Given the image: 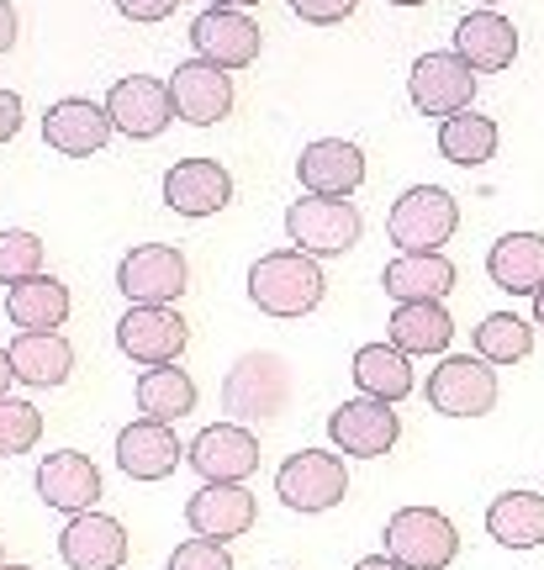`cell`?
<instances>
[{"mask_svg": "<svg viewBox=\"0 0 544 570\" xmlns=\"http://www.w3.org/2000/svg\"><path fill=\"white\" fill-rule=\"evenodd\" d=\"M323 265L302 248H275V254H260L249 265V296L270 317H302V312L323 302Z\"/></svg>", "mask_w": 544, "mask_h": 570, "instance_id": "cell-1", "label": "cell"}, {"mask_svg": "<svg viewBox=\"0 0 544 570\" xmlns=\"http://www.w3.org/2000/svg\"><path fill=\"white\" fill-rule=\"evenodd\" d=\"M455 227H460V202L444 185H407L386 217V233L402 254H434L455 238Z\"/></svg>", "mask_w": 544, "mask_h": 570, "instance_id": "cell-2", "label": "cell"}, {"mask_svg": "<svg viewBox=\"0 0 544 570\" xmlns=\"http://www.w3.org/2000/svg\"><path fill=\"white\" fill-rule=\"evenodd\" d=\"M360 206L349 202V196H312L307 190L302 202L285 206V238L312 254V259H333V254H349V248L360 244Z\"/></svg>", "mask_w": 544, "mask_h": 570, "instance_id": "cell-3", "label": "cell"}, {"mask_svg": "<svg viewBox=\"0 0 544 570\" xmlns=\"http://www.w3.org/2000/svg\"><path fill=\"white\" fill-rule=\"evenodd\" d=\"M386 554L407 570H444L460 554V533L439 508H397L386 518Z\"/></svg>", "mask_w": 544, "mask_h": 570, "instance_id": "cell-4", "label": "cell"}, {"mask_svg": "<svg viewBox=\"0 0 544 570\" xmlns=\"http://www.w3.org/2000/svg\"><path fill=\"white\" fill-rule=\"evenodd\" d=\"M291 402V365L275 348H249L233 360L227 381H222V407L239 417H275Z\"/></svg>", "mask_w": 544, "mask_h": 570, "instance_id": "cell-5", "label": "cell"}, {"mask_svg": "<svg viewBox=\"0 0 544 570\" xmlns=\"http://www.w3.org/2000/svg\"><path fill=\"white\" fill-rule=\"evenodd\" d=\"M191 265L175 244H133L117 265V291L127 306H169L185 296Z\"/></svg>", "mask_w": 544, "mask_h": 570, "instance_id": "cell-6", "label": "cell"}, {"mask_svg": "<svg viewBox=\"0 0 544 570\" xmlns=\"http://www.w3.org/2000/svg\"><path fill=\"white\" fill-rule=\"evenodd\" d=\"M428 407L444 417H486L497 407V370L482 354H444L428 370Z\"/></svg>", "mask_w": 544, "mask_h": 570, "instance_id": "cell-7", "label": "cell"}, {"mask_svg": "<svg viewBox=\"0 0 544 570\" xmlns=\"http://www.w3.org/2000/svg\"><path fill=\"white\" fill-rule=\"evenodd\" d=\"M275 497L297 512H328L349 497V470L333 449H297L275 470Z\"/></svg>", "mask_w": 544, "mask_h": 570, "instance_id": "cell-8", "label": "cell"}, {"mask_svg": "<svg viewBox=\"0 0 544 570\" xmlns=\"http://www.w3.org/2000/svg\"><path fill=\"white\" fill-rule=\"evenodd\" d=\"M407 96L424 117H455L476 101V69L449 48V53H418L407 75Z\"/></svg>", "mask_w": 544, "mask_h": 570, "instance_id": "cell-9", "label": "cell"}, {"mask_svg": "<svg viewBox=\"0 0 544 570\" xmlns=\"http://www.w3.org/2000/svg\"><path fill=\"white\" fill-rule=\"evenodd\" d=\"M185 338H191V323L175 306H127L117 317V344L138 365H175Z\"/></svg>", "mask_w": 544, "mask_h": 570, "instance_id": "cell-10", "label": "cell"}, {"mask_svg": "<svg viewBox=\"0 0 544 570\" xmlns=\"http://www.w3.org/2000/svg\"><path fill=\"white\" fill-rule=\"evenodd\" d=\"M397 433H402V417L391 412V402H376V396H354V402H339L328 412V439L339 444V454L381 460V454H391Z\"/></svg>", "mask_w": 544, "mask_h": 570, "instance_id": "cell-11", "label": "cell"}, {"mask_svg": "<svg viewBox=\"0 0 544 570\" xmlns=\"http://www.w3.org/2000/svg\"><path fill=\"white\" fill-rule=\"evenodd\" d=\"M111 132H117V122H111L106 101H90V96H64V101H54L42 111V142L69 154V159L101 154Z\"/></svg>", "mask_w": 544, "mask_h": 570, "instance_id": "cell-12", "label": "cell"}, {"mask_svg": "<svg viewBox=\"0 0 544 570\" xmlns=\"http://www.w3.org/2000/svg\"><path fill=\"white\" fill-rule=\"evenodd\" d=\"M106 111L117 132L127 138H159L169 117H175V96H169V80H154V75H127L106 90Z\"/></svg>", "mask_w": 544, "mask_h": 570, "instance_id": "cell-13", "label": "cell"}, {"mask_svg": "<svg viewBox=\"0 0 544 570\" xmlns=\"http://www.w3.org/2000/svg\"><path fill=\"white\" fill-rule=\"evenodd\" d=\"M169 96H175V117L212 127L233 111V75L212 59H185L169 75Z\"/></svg>", "mask_w": 544, "mask_h": 570, "instance_id": "cell-14", "label": "cell"}, {"mask_svg": "<svg viewBox=\"0 0 544 570\" xmlns=\"http://www.w3.org/2000/svg\"><path fill=\"white\" fill-rule=\"evenodd\" d=\"M191 42H196V59H212L222 69H249L260 59V27L233 6H206L191 21Z\"/></svg>", "mask_w": 544, "mask_h": 570, "instance_id": "cell-15", "label": "cell"}, {"mask_svg": "<svg viewBox=\"0 0 544 570\" xmlns=\"http://www.w3.org/2000/svg\"><path fill=\"white\" fill-rule=\"evenodd\" d=\"M185 460L202 470L206 481H243V475L260 470V439L243 423H212L185 444Z\"/></svg>", "mask_w": 544, "mask_h": 570, "instance_id": "cell-16", "label": "cell"}, {"mask_svg": "<svg viewBox=\"0 0 544 570\" xmlns=\"http://www.w3.org/2000/svg\"><path fill=\"white\" fill-rule=\"evenodd\" d=\"M38 497L48 508L59 512H90L96 508V497H101V470L90 454L80 449H54V454H42L38 460Z\"/></svg>", "mask_w": 544, "mask_h": 570, "instance_id": "cell-17", "label": "cell"}, {"mask_svg": "<svg viewBox=\"0 0 544 570\" xmlns=\"http://www.w3.org/2000/svg\"><path fill=\"white\" fill-rule=\"evenodd\" d=\"M59 554H64V566H75V570H117L127 560V529L96 508L75 512L59 533Z\"/></svg>", "mask_w": 544, "mask_h": 570, "instance_id": "cell-18", "label": "cell"}, {"mask_svg": "<svg viewBox=\"0 0 544 570\" xmlns=\"http://www.w3.org/2000/svg\"><path fill=\"white\" fill-rule=\"evenodd\" d=\"M164 202L181 217H212L233 202V175L217 159H181L164 169Z\"/></svg>", "mask_w": 544, "mask_h": 570, "instance_id": "cell-19", "label": "cell"}, {"mask_svg": "<svg viewBox=\"0 0 544 570\" xmlns=\"http://www.w3.org/2000/svg\"><path fill=\"white\" fill-rule=\"evenodd\" d=\"M185 460V444L175 439V428L159 417H138L117 433V465L133 481H164L169 470Z\"/></svg>", "mask_w": 544, "mask_h": 570, "instance_id": "cell-20", "label": "cell"}, {"mask_svg": "<svg viewBox=\"0 0 544 570\" xmlns=\"http://www.w3.org/2000/svg\"><path fill=\"white\" fill-rule=\"evenodd\" d=\"M297 175L312 196H354L365 180V154L349 138H312L297 159Z\"/></svg>", "mask_w": 544, "mask_h": 570, "instance_id": "cell-21", "label": "cell"}, {"mask_svg": "<svg viewBox=\"0 0 544 570\" xmlns=\"http://www.w3.org/2000/svg\"><path fill=\"white\" fill-rule=\"evenodd\" d=\"M185 523L202 539H239L254 529V491H243L239 481H206L202 491H191Z\"/></svg>", "mask_w": 544, "mask_h": 570, "instance_id": "cell-22", "label": "cell"}, {"mask_svg": "<svg viewBox=\"0 0 544 570\" xmlns=\"http://www.w3.org/2000/svg\"><path fill=\"white\" fill-rule=\"evenodd\" d=\"M455 53H460L476 75H497V69H507V63L518 59V27H513L503 11L482 6V11L460 17V27H455Z\"/></svg>", "mask_w": 544, "mask_h": 570, "instance_id": "cell-23", "label": "cell"}, {"mask_svg": "<svg viewBox=\"0 0 544 570\" xmlns=\"http://www.w3.org/2000/svg\"><path fill=\"white\" fill-rule=\"evenodd\" d=\"M6 354H11L17 381H27V386H64L69 370H75V348L59 327H21L6 344Z\"/></svg>", "mask_w": 544, "mask_h": 570, "instance_id": "cell-24", "label": "cell"}, {"mask_svg": "<svg viewBox=\"0 0 544 570\" xmlns=\"http://www.w3.org/2000/svg\"><path fill=\"white\" fill-rule=\"evenodd\" d=\"M486 275L507 296H534L544 285V233H503L486 248Z\"/></svg>", "mask_w": 544, "mask_h": 570, "instance_id": "cell-25", "label": "cell"}, {"mask_svg": "<svg viewBox=\"0 0 544 570\" xmlns=\"http://www.w3.org/2000/svg\"><path fill=\"white\" fill-rule=\"evenodd\" d=\"M381 285L391 302H444L455 291V265L444 259V248H434V254H397L381 269Z\"/></svg>", "mask_w": 544, "mask_h": 570, "instance_id": "cell-26", "label": "cell"}, {"mask_svg": "<svg viewBox=\"0 0 544 570\" xmlns=\"http://www.w3.org/2000/svg\"><path fill=\"white\" fill-rule=\"evenodd\" d=\"M354 386L365 391V396H376V402H402V396H412L418 391V375H412V354H402V348L391 344H360L354 348Z\"/></svg>", "mask_w": 544, "mask_h": 570, "instance_id": "cell-27", "label": "cell"}, {"mask_svg": "<svg viewBox=\"0 0 544 570\" xmlns=\"http://www.w3.org/2000/svg\"><path fill=\"white\" fill-rule=\"evenodd\" d=\"M386 338L402 354H444L455 338V317L444 312V302H397Z\"/></svg>", "mask_w": 544, "mask_h": 570, "instance_id": "cell-28", "label": "cell"}, {"mask_svg": "<svg viewBox=\"0 0 544 570\" xmlns=\"http://www.w3.org/2000/svg\"><path fill=\"white\" fill-rule=\"evenodd\" d=\"M6 317L17 327H59L69 317V285L59 275H21L6 285Z\"/></svg>", "mask_w": 544, "mask_h": 570, "instance_id": "cell-29", "label": "cell"}, {"mask_svg": "<svg viewBox=\"0 0 544 570\" xmlns=\"http://www.w3.org/2000/svg\"><path fill=\"white\" fill-rule=\"evenodd\" d=\"M486 533L507 550H534L544 544V497L540 491H503L486 508Z\"/></svg>", "mask_w": 544, "mask_h": 570, "instance_id": "cell-30", "label": "cell"}, {"mask_svg": "<svg viewBox=\"0 0 544 570\" xmlns=\"http://www.w3.org/2000/svg\"><path fill=\"white\" fill-rule=\"evenodd\" d=\"M497 142H503L497 122L482 117V111H470V106L439 122V154L449 164H460V169H482L486 159H497Z\"/></svg>", "mask_w": 544, "mask_h": 570, "instance_id": "cell-31", "label": "cell"}, {"mask_svg": "<svg viewBox=\"0 0 544 570\" xmlns=\"http://www.w3.org/2000/svg\"><path fill=\"white\" fill-rule=\"evenodd\" d=\"M138 412L143 417H159L175 423L185 412H196V381L181 365H148L138 375Z\"/></svg>", "mask_w": 544, "mask_h": 570, "instance_id": "cell-32", "label": "cell"}, {"mask_svg": "<svg viewBox=\"0 0 544 570\" xmlns=\"http://www.w3.org/2000/svg\"><path fill=\"white\" fill-rule=\"evenodd\" d=\"M470 344H476L486 365H518V360L534 354V327L518 312H486L476 333H470Z\"/></svg>", "mask_w": 544, "mask_h": 570, "instance_id": "cell-33", "label": "cell"}, {"mask_svg": "<svg viewBox=\"0 0 544 570\" xmlns=\"http://www.w3.org/2000/svg\"><path fill=\"white\" fill-rule=\"evenodd\" d=\"M42 439V412L32 402H17V396H0V460L11 454H27V449Z\"/></svg>", "mask_w": 544, "mask_h": 570, "instance_id": "cell-34", "label": "cell"}, {"mask_svg": "<svg viewBox=\"0 0 544 570\" xmlns=\"http://www.w3.org/2000/svg\"><path fill=\"white\" fill-rule=\"evenodd\" d=\"M42 269V238L27 227H0V281L11 285L21 275H38Z\"/></svg>", "mask_w": 544, "mask_h": 570, "instance_id": "cell-35", "label": "cell"}, {"mask_svg": "<svg viewBox=\"0 0 544 570\" xmlns=\"http://www.w3.org/2000/svg\"><path fill=\"white\" fill-rule=\"evenodd\" d=\"M169 570H233V554L222 550V539H185L169 554Z\"/></svg>", "mask_w": 544, "mask_h": 570, "instance_id": "cell-36", "label": "cell"}, {"mask_svg": "<svg viewBox=\"0 0 544 570\" xmlns=\"http://www.w3.org/2000/svg\"><path fill=\"white\" fill-rule=\"evenodd\" d=\"M360 0H291V11L302 21H318V27H328V21H343L349 11H354Z\"/></svg>", "mask_w": 544, "mask_h": 570, "instance_id": "cell-37", "label": "cell"}, {"mask_svg": "<svg viewBox=\"0 0 544 570\" xmlns=\"http://www.w3.org/2000/svg\"><path fill=\"white\" fill-rule=\"evenodd\" d=\"M175 6H181V0H117V11L133 21H159V17H169Z\"/></svg>", "mask_w": 544, "mask_h": 570, "instance_id": "cell-38", "label": "cell"}, {"mask_svg": "<svg viewBox=\"0 0 544 570\" xmlns=\"http://www.w3.org/2000/svg\"><path fill=\"white\" fill-rule=\"evenodd\" d=\"M17 127H21V96L0 85V142L17 138Z\"/></svg>", "mask_w": 544, "mask_h": 570, "instance_id": "cell-39", "label": "cell"}, {"mask_svg": "<svg viewBox=\"0 0 544 570\" xmlns=\"http://www.w3.org/2000/svg\"><path fill=\"white\" fill-rule=\"evenodd\" d=\"M17 42V11H11V0H0V53Z\"/></svg>", "mask_w": 544, "mask_h": 570, "instance_id": "cell-40", "label": "cell"}, {"mask_svg": "<svg viewBox=\"0 0 544 570\" xmlns=\"http://www.w3.org/2000/svg\"><path fill=\"white\" fill-rule=\"evenodd\" d=\"M354 570H407V566H397L391 554H365V560H354Z\"/></svg>", "mask_w": 544, "mask_h": 570, "instance_id": "cell-41", "label": "cell"}, {"mask_svg": "<svg viewBox=\"0 0 544 570\" xmlns=\"http://www.w3.org/2000/svg\"><path fill=\"white\" fill-rule=\"evenodd\" d=\"M11 375H17V370H11V354L0 348V396H6V381H11Z\"/></svg>", "mask_w": 544, "mask_h": 570, "instance_id": "cell-42", "label": "cell"}, {"mask_svg": "<svg viewBox=\"0 0 544 570\" xmlns=\"http://www.w3.org/2000/svg\"><path fill=\"white\" fill-rule=\"evenodd\" d=\"M534 323L544 327V285H540V291H534Z\"/></svg>", "mask_w": 544, "mask_h": 570, "instance_id": "cell-43", "label": "cell"}, {"mask_svg": "<svg viewBox=\"0 0 544 570\" xmlns=\"http://www.w3.org/2000/svg\"><path fill=\"white\" fill-rule=\"evenodd\" d=\"M212 6H233V11H249V6H260V0H212Z\"/></svg>", "mask_w": 544, "mask_h": 570, "instance_id": "cell-44", "label": "cell"}, {"mask_svg": "<svg viewBox=\"0 0 544 570\" xmlns=\"http://www.w3.org/2000/svg\"><path fill=\"white\" fill-rule=\"evenodd\" d=\"M391 6H428V0H391Z\"/></svg>", "mask_w": 544, "mask_h": 570, "instance_id": "cell-45", "label": "cell"}, {"mask_svg": "<svg viewBox=\"0 0 544 570\" xmlns=\"http://www.w3.org/2000/svg\"><path fill=\"white\" fill-rule=\"evenodd\" d=\"M482 6H492V11H497V6H503V0H482Z\"/></svg>", "mask_w": 544, "mask_h": 570, "instance_id": "cell-46", "label": "cell"}, {"mask_svg": "<svg viewBox=\"0 0 544 570\" xmlns=\"http://www.w3.org/2000/svg\"><path fill=\"white\" fill-rule=\"evenodd\" d=\"M0 570H32V566H0Z\"/></svg>", "mask_w": 544, "mask_h": 570, "instance_id": "cell-47", "label": "cell"}]
</instances>
